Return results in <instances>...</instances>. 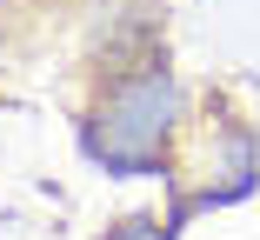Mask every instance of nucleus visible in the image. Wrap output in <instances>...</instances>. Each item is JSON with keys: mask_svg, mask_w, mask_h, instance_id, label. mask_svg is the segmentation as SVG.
<instances>
[{"mask_svg": "<svg viewBox=\"0 0 260 240\" xmlns=\"http://www.w3.org/2000/svg\"><path fill=\"white\" fill-rule=\"evenodd\" d=\"M167 107H174V93L160 74H140L114 93V107H107V127L93 133V154H107V160H147L153 147H160V133H167Z\"/></svg>", "mask_w": 260, "mask_h": 240, "instance_id": "f257e3e1", "label": "nucleus"}]
</instances>
